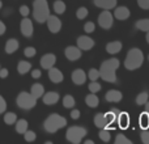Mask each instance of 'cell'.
I'll return each mask as SVG.
<instances>
[{"label":"cell","instance_id":"1","mask_svg":"<svg viewBox=\"0 0 149 144\" xmlns=\"http://www.w3.org/2000/svg\"><path fill=\"white\" fill-rule=\"evenodd\" d=\"M120 66V62H119L116 58H111V59H107L105 62H102L100 67V73H101V79L103 81L107 82H116V70Z\"/></svg>","mask_w":149,"mask_h":144},{"label":"cell","instance_id":"2","mask_svg":"<svg viewBox=\"0 0 149 144\" xmlns=\"http://www.w3.org/2000/svg\"><path fill=\"white\" fill-rule=\"evenodd\" d=\"M143 62H144V54H143V51L140 49H137V47H134L127 54L126 60H124V67L128 71H135L141 67Z\"/></svg>","mask_w":149,"mask_h":144},{"label":"cell","instance_id":"3","mask_svg":"<svg viewBox=\"0 0 149 144\" xmlns=\"http://www.w3.org/2000/svg\"><path fill=\"white\" fill-rule=\"evenodd\" d=\"M50 16L47 0H34L33 3V17L38 24H43Z\"/></svg>","mask_w":149,"mask_h":144},{"label":"cell","instance_id":"4","mask_svg":"<svg viewBox=\"0 0 149 144\" xmlns=\"http://www.w3.org/2000/svg\"><path fill=\"white\" fill-rule=\"evenodd\" d=\"M67 126V119L64 117L59 115V114H51L46 118L43 123V127L49 134H55L59 129H63V127Z\"/></svg>","mask_w":149,"mask_h":144},{"label":"cell","instance_id":"5","mask_svg":"<svg viewBox=\"0 0 149 144\" xmlns=\"http://www.w3.org/2000/svg\"><path fill=\"white\" fill-rule=\"evenodd\" d=\"M16 103L20 109H24V110H30L36 106L37 103V98L31 94V92H21L20 94L16 98Z\"/></svg>","mask_w":149,"mask_h":144},{"label":"cell","instance_id":"6","mask_svg":"<svg viewBox=\"0 0 149 144\" xmlns=\"http://www.w3.org/2000/svg\"><path fill=\"white\" fill-rule=\"evenodd\" d=\"M86 136V130L84 127H80V126H72L67 130L65 132V138L70 143L72 144H79L81 143V140Z\"/></svg>","mask_w":149,"mask_h":144},{"label":"cell","instance_id":"7","mask_svg":"<svg viewBox=\"0 0 149 144\" xmlns=\"http://www.w3.org/2000/svg\"><path fill=\"white\" fill-rule=\"evenodd\" d=\"M98 24H100V26L102 29H105V30L111 29V26H113V24H114V18H113V15L110 13V10L105 9L103 12L100 13V16H98Z\"/></svg>","mask_w":149,"mask_h":144},{"label":"cell","instance_id":"8","mask_svg":"<svg viewBox=\"0 0 149 144\" xmlns=\"http://www.w3.org/2000/svg\"><path fill=\"white\" fill-rule=\"evenodd\" d=\"M46 22H47V28H49V30L54 34L59 33L60 29H62V21H60V18H58L56 16H54V15H50Z\"/></svg>","mask_w":149,"mask_h":144},{"label":"cell","instance_id":"9","mask_svg":"<svg viewBox=\"0 0 149 144\" xmlns=\"http://www.w3.org/2000/svg\"><path fill=\"white\" fill-rule=\"evenodd\" d=\"M65 58L71 62H76L81 58V49L79 46H68L64 51Z\"/></svg>","mask_w":149,"mask_h":144},{"label":"cell","instance_id":"10","mask_svg":"<svg viewBox=\"0 0 149 144\" xmlns=\"http://www.w3.org/2000/svg\"><path fill=\"white\" fill-rule=\"evenodd\" d=\"M94 45H95L94 39H92L88 36H81L77 38V46H79L81 50H85V51L92 50L93 47H94Z\"/></svg>","mask_w":149,"mask_h":144},{"label":"cell","instance_id":"11","mask_svg":"<svg viewBox=\"0 0 149 144\" xmlns=\"http://www.w3.org/2000/svg\"><path fill=\"white\" fill-rule=\"evenodd\" d=\"M21 33H22V36H25L26 38H30L31 36H33V31H34V28H33V22H31L30 18H24L22 21H21Z\"/></svg>","mask_w":149,"mask_h":144},{"label":"cell","instance_id":"12","mask_svg":"<svg viewBox=\"0 0 149 144\" xmlns=\"http://www.w3.org/2000/svg\"><path fill=\"white\" fill-rule=\"evenodd\" d=\"M56 63V57L54 54H46L41 58V67L43 70H50Z\"/></svg>","mask_w":149,"mask_h":144},{"label":"cell","instance_id":"13","mask_svg":"<svg viewBox=\"0 0 149 144\" xmlns=\"http://www.w3.org/2000/svg\"><path fill=\"white\" fill-rule=\"evenodd\" d=\"M72 81L76 85H82L86 81V73L81 70V68H77L72 72Z\"/></svg>","mask_w":149,"mask_h":144},{"label":"cell","instance_id":"14","mask_svg":"<svg viewBox=\"0 0 149 144\" xmlns=\"http://www.w3.org/2000/svg\"><path fill=\"white\" fill-rule=\"evenodd\" d=\"M130 15H131L130 9L127 7H123V5L115 8V10H114V17H115L116 20H120V21L127 20V18L130 17Z\"/></svg>","mask_w":149,"mask_h":144},{"label":"cell","instance_id":"15","mask_svg":"<svg viewBox=\"0 0 149 144\" xmlns=\"http://www.w3.org/2000/svg\"><path fill=\"white\" fill-rule=\"evenodd\" d=\"M49 77L52 82H55V84H60V82L64 80V76H63L62 71L55 68V67H52L49 70Z\"/></svg>","mask_w":149,"mask_h":144},{"label":"cell","instance_id":"16","mask_svg":"<svg viewBox=\"0 0 149 144\" xmlns=\"http://www.w3.org/2000/svg\"><path fill=\"white\" fill-rule=\"evenodd\" d=\"M105 98L107 102H111V103L119 102V101L123 98V94H122V92H119V90H116V89H110L107 93H106Z\"/></svg>","mask_w":149,"mask_h":144},{"label":"cell","instance_id":"17","mask_svg":"<svg viewBox=\"0 0 149 144\" xmlns=\"http://www.w3.org/2000/svg\"><path fill=\"white\" fill-rule=\"evenodd\" d=\"M59 101V93L58 92H47L43 94V102L45 105H55Z\"/></svg>","mask_w":149,"mask_h":144},{"label":"cell","instance_id":"18","mask_svg":"<svg viewBox=\"0 0 149 144\" xmlns=\"http://www.w3.org/2000/svg\"><path fill=\"white\" fill-rule=\"evenodd\" d=\"M94 5L102 9H113L116 7V0H94Z\"/></svg>","mask_w":149,"mask_h":144},{"label":"cell","instance_id":"19","mask_svg":"<svg viewBox=\"0 0 149 144\" xmlns=\"http://www.w3.org/2000/svg\"><path fill=\"white\" fill-rule=\"evenodd\" d=\"M105 117H106V122H107V127H109V126H111L113 123L118 122L119 110H116V109H113V110H110V111H107V113H105Z\"/></svg>","mask_w":149,"mask_h":144},{"label":"cell","instance_id":"20","mask_svg":"<svg viewBox=\"0 0 149 144\" xmlns=\"http://www.w3.org/2000/svg\"><path fill=\"white\" fill-rule=\"evenodd\" d=\"M120 50H122V42H119V41H114V42H110V43L106 45V51L111 55L118 54Z\"/></svg>","mask_w":149,"mask_h":144},{"label":"cell","instance_id":"21","mask_svg":"<svg viewBox=\"0 0 149 144\" xmlns=\"http://www.w3.org/2000/svg\"><path fill=\"white\" fill-rule=\"evenodd\" d=\"M18 46H20V43H18L17 39H15V38L8 39L7 43H5V52L7 54H13L18 49Z\"/></svg>","mask_w":149,"mask_h":144},{"label":"cell","instance_id":"22","mask_svg":"<svg viewBox=\"0 0 149 144\" xmlns=\"http://www.w3.org/2000/svg\"><path fill=\"white\" fill-rule=\"evenodd\" d=\"M30 92H31V94H33L34 97L38 100V98L43 97V94H45V88H43V85H42V84H38V82H36V84L31 85Z\"/></svg>","mask_w":149,"mask_h":144},{"label":"cell","instance_id":"23","mask_svg":"<svg viewBox=\"0 0 149 144\" xmlns=\"http://www.w3.org/2000/svg\"><path fill=\"white\" fill-rule=\"evenodd\" d=\"M94 124L98 127V129H106V127H107V122H106L105 114H102V113L95 114V117H94Z\"/></svg>","mask_w":149,"mask_h":144},{"label":"cell","instance_id":"24","mask_svg":"<svg viewBox=\"0 0 149 144\" xmlns=\"http://www.w3.org/2000/svg\"><path fill=\"white\" fill-rule=\"evenodd\" d=\"M85 102H86V105L89 108H97L98 103H100V98L95 96V93H90V94H88L85 97Z\"/></svg>","mask_w":149,"mask_h":144},{"label":"cell","instance_id":"25","mask_svg":"<svg viewBox=\"0 0 149 144\" xmlns=\"http://www.w3.org/2000/svg\"><path fill=\"white\" fill-rule=\"evenodd\" d=\"M118 123H119V127L120 129H127L130 126V115L127 113H119V117H118Z\"/></svg>","mask_w":149,"mask_h":144},{"label":"cell","instance_id":"26","mask_svg":"<svg viewBox=\"0 0 149 144\" xmlns=\"http://www.w3.org/2000/svg\"><path fill=\"white\" fill-rule=\"evenodd\" d=\"M30 70H31V64L29 62H26V60H21V62H18L17 71H18V73H20V75L28 73Z\"/></svg>","mask_w":149,"mask_h":144},{"label":"cell","instance_id":"27","mask_svg":"<svg viewBox=\"0 0 149 144\" xmlns=\"http://www.w3.org/2000/svg\"><path fill=\"white\" fill-rule=\"evenodd\" d=\"M135 28L137 30H141V31H149V18H143V20H139L136 21L135 24Z\"/></svg>","mask_w":149,"mask_h":144},{"label":"cell","instance_id":"28","mask_svg":"<svg viewBox=\"0 0 149 144\" xmlns=\"http://www.w3.org/2000/svg\"><path fill=\"white\" fill-rule=\"evenodd\" d=\"M16 131H17V134L24 135L28 131V122H26L25 119H18V121L16 122Z\"/></svg>","mask_w":149,"mask_h":144},{"label":"cell","instance_id":"29","mask_svg":"<svg viewBox=\"0 0 149 144\" xmlns=\"http://www.w3.org/2000/svg\"><path fill=\"white\" fill-rule=\"evenodd\" d=\"M139 124H140V127H141V130L149 129V113L148 111H145V113H143L141 115H140Z\"/></svg>","mask_w":149,"mask_h":144},{"label":"cell","instance_id":"30","mask_svg":"<svg viewBox=\"0 0 149 144\" xmlns=\"http://www.w3.org/2000/svg\"><path fill=\"white\" fill-rule=\"evenodd\" d=\"M54 10L56 15H62V13L65 12V3L62 1V0H56L54 3Z\"/></svg>","mask_w":149,"mask_h":144},{"label":"cell","instance_id":"31","mask_svg":"<svg viewBox=\"0 0 149 144\" xmlns=\"http://www.w3.org/2000/svg\"><path fill=\"white\" fill-rule=\"evenodd\" d=\"M4 122L5 124L10 126V124H16L17 122V115L15 113H5L4 114Z\"/></svg>","mask_w":149,"mask_h":144},{"label":"cell","instance_id":"32","mask_svg":"<svg viewBox=\"0 0 149 144\" xmlns=\"http://www.w3.org/2000/svg\"><path fill=\"white\" fill-rule=\"evenodd\" d=\"M148 98H149V93L148 92H141L140 94H137L136 97V103L139 106H143L148 102Z\"/></svg>","mask_w":149,"mask_h":144},{"label":"cell","instance_id":"33","mask_svg":"<svg viewBox=\"0 0 149 144\" xmlns=\"http://www.w3.org/2000/svg\"><path fill=\"white\" fill-rule=\"evenodd\" d=\"M74 103H76L74 102V98L71 94L64 96V98H63V106H64V108L71 109V108H73L74 106Z\"/></svg>","mask_w":149,"mask_h":144},{"label":"cell","instance_id":"34","mask_svg":"<svg viewBox=\"0 0 149 144\" xmlns=\"http://www.w3.org/2000/svg\"><path fill=\"white\" fill-rule=\"evenodd\" d=\"M88 77L90 79V81H97L101 77L100 70H95V68H90L89 72H88Z\"/></svg>","mask_w":149,"mask_h":144},{"label":"cell","instance_id":"35","mask_svg":"<svg viewBox=\"0 0 149 144\" xmlns=\"http://www.w3.org/2000/svg\"><path fill=\"white\" fill-rule=\"evenodd\" d=\"M98 136H100V139L102 140V142H110V138H111V135H110V131L109 130H106V129H101V131H100V134H98Z\"/></svg>","mask_w":149,"mask_h":144},{"label":"cell","instance_id":"36","mask_svg":"<svg viewBox=\"0 0 149 144\" xmlns=\"http://www.w3.org/2000/svg\"><path fill=\"white\" fill-rule=\"evenodd\" d=\"M132 142L130 139H127L123 134H118L115 138V144H131Z\"/></svg>","mask_w":149,"mask_h":144},{"label":"cell","instance_id":"37","mask_svg":"<svg viewBox=\"0 0 149 144\" xmlns=\"http://www.w3.org/2000/svg\"><path fill=\"white\" fill-rule=\"evenodd\" d=\"M88 16V9L85 7H80L79 9H77L76 12V17L79 18V20H84L85 17Z\"/></svg>","mask_w":149,"mask_h":144},{"label":"cell","instance_id":"38","mask_svg":"<svg viewBox=\"0 0 149 144\" xmlns=\"http://www.w3.org/2000/svg\"><path fill=\"white\" fill-rule=\"evenodd\" d=\"M89 90L92 93H97V92H100L101 90V84L100 82H97V81H92L89 84Z\"/></svg>","mask_w":149,"mask_h":144},{"label":"cell","instance_id":"39","mask_svg":"<svg viewBox=\"0 0 149 144\" xmlns=\"http://www.w3.org/2000/svg\"><path fill=\"white\" fill-rule=\"evenodd\" d=\"M24 138H25V140L26 142H34L36 140V138H37V135H36V132L34 131H26L25 134H24Z\"/></svg>","mask_w":149,"mask_h":144},{"label":"cell","instance_id":"40","mask_svg":"<svg viewBox=\"0 0 149 144\" xmlns=\"http://www.w3.org/2000/svg\"><path fill=\"white\" fill-rule=\"evenodd\" d=\"M24 54H25V57H28V58H33L34 55L37 54V50L34 49V47L29 46V47H26V49L24 50Z\"/></svg>","mask_w":149,"mask_h":144},{"label":"cell","instance_id":"41","mask_svg":"<svg viewBox=\"0 0 149 144\" xmlns=\"http://www.w3.org/2000/svg\"><path fill=\"white\" fill-rule=\"evenodd\" d=\"M140 139H141V142L144 144H149V131H148V129L141 131V134H140Z\"/></svg>","mask_w":149,"mask_h":144},{"label":"cell","instance_id":"42","mask_svg":"<svg viewBox=\"0 0 149 144\" xmlns=\"http://www.w3.org/2000/svg\"><path fill=\"white\" fill-rule=\"evenodd\" d=\"M94 29H95V25L93 22H90V21L84 25V30L86 31V33H93V31H94Z\"/></svg>","mask_w":149,"mask_h":144},{"label":"cell","instance_id":"43","mask_svg":"<svg viewBox=\"0 0 149 144\" xmlns=\"http://www.w3.org/2000/svg\"><path fill=\"white\" fill-rule=\"evenodd\" d=\"M137 4L141 9H149V0H137Z\"/></svg>","mask_w":149,"mask_h":144},{"label":"cell","instance_id":"44","mask_svg":"<svg viewBox=\"0 0 149 144\" xmlns=\"http://www.w3.org/2000/svg\"><path fill=\"white\" fill-rule=\"evenodd\" d=\"M29 7H26V5H21L20 7V13L21 16H24V17H26V16H29Z\"/></svg>","mask_w":149,"mask_h":144},{"label":"cell","instance_id":"45","mask_svg":"<svg viewBox=\"0 0 149 144\" xmlns=\"http://www.w3.org/2000/svg\"><path fill=\"white\" fill-rule=\"evenodd\" d=\"M5 109H7V103H5V100L0 96V114L5 113Z\"/></svg>","mask_w":149,"mask_h":144},{"label":"cell","instance_id":"46","mask_svg":"<svg viewBox=\"0 0 149 144\" xmlns=\"http://www.w3.org/2000/svg\"><path fill=\"white\" fill-rule=\"evenodd\" d=\"M71 118L72 119H79L80 118V111L77 110V109H73V110L71 111Z\"/></svg>","mask_w":149,"mask_h":144},{"label":"cell","instance_id":"47","mask_svg":"<svg viewBox=\"0 0 149 144\" xmlns=\"http://www.w3.org/2000/svg\"><path fill=\"white\" fill-rule=\"evenodd\" d=\"M41 76H42V72L39 71V70H34V71H31V77H33V79H39Z\"/></svg>","mask_w":149,"mask_h":144},{"label":"cell","instance_id":"48","mask_svg":"<svg viewBox=\"0 0 149 144\" xmlns=\"http://www.w3.org/2000/svg\"><path fill=\"white\" fill-rule=\"evenodd\" d=\"M8 76V70L7 68H0V77L1 79H5Z\"/></svg>","mask_w":149,"mask_h":144},{"label":"cell","instance_id":"49","mask_svg":"<svg viewBox=\"0 0 149 144\" xmlns=\"http://www.w3.org/2000/svg\"><path fill=\"white\" fill-rule=\"evenodd\" d=\"M5 25H4V22H3V21H0V36H3V34L5 33Z\"/></svg>","mask_w":149,"mask_h":144},{"label":"cell","instance_id":"50","mask_svg":"<svg viewBox=\"0 0 149 144\" xmlns=\"http://www.w3.org/2000/svg\"><path fill=\"white\" fill-rule=\"evenodd\" d=\"M145 111H148V113H149V101L145 103Z\"/></svg>","mask_w":149,"mask_h":144},{"label":"cell","instance_id":"51","mask_svg":"<svg viewBox=\"0 0 149 144\" xmlns=\"http://www.w3.org/2000/svg\"><path fill=\"white\" fill-rule=\"evenodd\" d=\"M84 143H85V144H94V142H93V140H85Z\"/></svg>","mask_w":149,"mask_h":144},{"label":"cell","instance_id":"52","mask_svg":"<svg viewBox=\"0 0 149 144\" xmlns=\"http://www.w3.org/2000/svg\"><path fill=\"white\" fill-rule=\"evenodd\" d=\"M145 39H147V42L149 43V31H147V37H145Z\"/></svg>","mask_w":149,"mask_h":144},{"label":"cell","instance_id":"53","mask_svg":"<svg viewBox=\"0 0 149 144\" xmlns=\"http://www.w3.org/2000/svg\"><path fill=\"white\" fill-rule=\"evenodd\" d=\"M1 8H3V1L0 0V9H1Z\"/></svg>","mask_w":149,"mask_h":144},{"label":"cell","instance_id":"54","mask_svg":"<svg viewBox=\"0 0 149 144\" xmlns=\"http://www.w3.org/2000/svg\"><path fill=\"white\" fill-rule=\"evenodd\" d=\"M148 60H149V55H148Z\"/></svg>","mask_w":149,"mask_h":144}]
</instances>
